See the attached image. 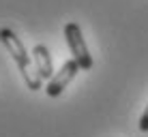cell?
<instances>
[{
	"label": "cell",
	"mask_w": 148,
	"mask_h": 137,
	"mask_svg": "<svg viewBox=\"0 0 148 137\" xmlns=\"http://www.w3.org/2000/svg\"><path fill=\"white\" fill-rule=\"evenodd\" d=\"M0 43L7 47L9 56H11L13 62L17 64V69H19V73H22L26 86H28L30 90H39L41 84H43V79L39 77L37 69L32 67V60H30V56L26 52V47H24L22 39L15 34V30H11V28H0Z\"/></svg>",
	"instance_id": "obj_1"
},
{
	"label": "cell",
	"mask_w": 148,
	"mask_h": 137,
	"mask_svg": "<svg viewBox=\"0 0 148 137\" xmlns=\"http://www.w3.org/2000/svg\"><path fill=\"white\" fill-rule=\"evenodd\" d=\"M64 39H67L71 58L79 64L82 71H90L95 67V60L88 52V45L84 41V34H82V28L77 22H67L64 24Z\"/></svg>",
	"instance_id": "obj_2"
},
{
	"label": "cell",
	"mask_w": 148,
	"mask_h": 137,
	"mask_svg": "<svg viewBox=\"0 0 148 137\" xmlns=\"http://www.w3.org/2000/svg\"><path fill=\"white\" fill-rule=\"evenodd\" d=\"M77 71H82V69H79V64L75 62L73 58H69L67 62L60 67V71H56L54 77L47 82V86H45V94L52 96V99L60 96V94L64 92V88H67V86L73 82V77L77 75Z\"/></svg>",
	"instance_id": "obj_3"
},
{
	"label": "cell",
	"mask_w": 148,
	"mask_h": 137,
	"mask_svg": "<svg viewBox=\"0 0 148 137\" xmlns=\"http://www.w3.org/2000/svg\"><path fill=\"white\" fill-rule=\"evenodd\" d=\"M32 60H34V69H37L39 77L43 79V82H49V79L54 77V64H52V56H49V49L45 47L43 43L34 45L32 49Z\"/></svg>",
	"instance_id": "obj_4"
},
{
	"label": "cell",
	"mask_w": 148,
	"mask_h": 137,
	"mask_svg": "<svg viewBox=\"0 0 148 137\" xmlns=\"http://www.w3.org/2000/svg\"><path fill=\"white\" fill-rule=\"evenodd\" d=\"M140 131H148V105H146V109H144V114L140 116Z\"/></svg>",
	"instance_id": "obj_5"
}]
</instances>
